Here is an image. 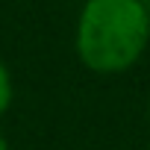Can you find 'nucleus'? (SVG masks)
<instances>
[{
	"label": "nucleus",
	"instance_id": "5",
	"mask_svg": "<svg viewBox=\"0 0 150 150\" xmlns=\"http://www.w3.org/2000/svg\"><path fill=\"white\" fill-rule=\"evenodd\" d=\"M147 124H150V103H147Z\"/></svg>",
	"mask_w": 150,
	"mask_h": 150
},
{
	"label": "nucleus",
	"instance_id": "4",
	"mask_svg": "<svg viewBox=\"0 0 150 150\" xmlns=\"http://www.w3.org/2000/svg\"><path fill=\"white\" fill-rule=\"evenodd\" d=\"M141 6L147 9V15H150V0H141Z\"/></svg>",
	"mask_w": 150,
	"mask_h": 150
},
{
	"label": "nucleus",
	"instance_id": "2",
	"mask_svg": "<svg viewBox=\"0 0 150 150\" xmlns=\"http://www.w3.org/2000/svg\"><path fill=\"white\" fill-rule=\"evenodd\" d=\"M12 94H15V88H12V74H9V65L0 59V118L9 112V106H12Z\"/></svg>",
	"mask_w": 150,
	"mask_h": 150
},
{
	"label": "nucleus",
	"instance_id": "3",
	"mask_svg": "<svg viewBox=\"0 0 150 150\" xmlns=\"http://www.w3.org/2000/svg\"><path fill=\"white\" fill-rule=\"evenodd\" d=\"M0 150H9V141H6V135H3V129H0Z\"/></svg>",
	"mask_w": 150,
	"mask_h": 150
},
{
	"label": "nucleus",
	"instance_id": "1",
	"mask_svg": "<svg viewBox=\"0 0 150 150\" xmlns=\"http://www.w3.org/2000/svg\"><path fill=\"white\" fill-rule=\"evenodd\" d=\"M150 15L141 0H86L74 47L80 62L103 77L129 71L147 50Z\"/></svg>",
	"mask_w": 150,
	"mask_h": 150
},
{
	"label": "nucleus",
	"instance_id": "6",
	"mask_svg": "<svg viewBox=\"0 0 150 150\" xmlns=\"http://www.w3.org/2000/svg\"><path fill=\"white\" fill-rule=\"evenodd\" d=\"M147 150H150V147H147Z\"/></svg>",
	"mask_w": 150,
	"mask_h": 150
}]
</instances>
